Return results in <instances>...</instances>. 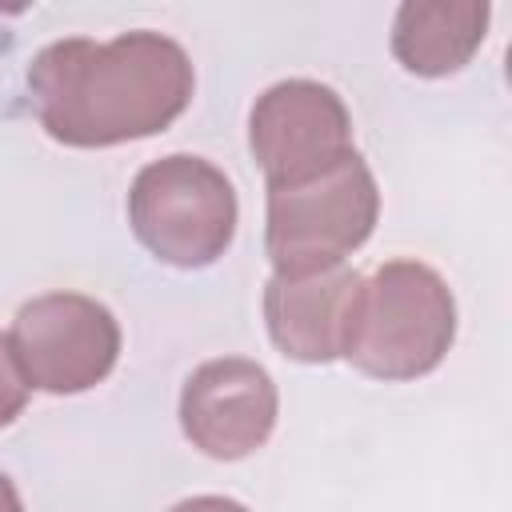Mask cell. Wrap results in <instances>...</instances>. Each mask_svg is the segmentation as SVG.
<instances>
[{
  "mask_svg": "<svg viewBox=\"0 0 512 512\" xmlns=\"http://www.w3.org/2000/svg\"><path fill=\"white\" fill-rule=\"evenodd\" d=\"M192 88L188 52L148 28L112 40H52L28 64L32 112L68 148H112L156 136L188 108Z\"/></svg>",
  "mask_w": 512,
  "mask_h": 512,
  "instance_id": "6da1fadb",
  "label": "cell"
},
{
  "mask_svg": "<svg viewBox=\"0 0 512 512\" xmlns=\"http://www.w3.org/2000/svg\"><path fill=\"white\" fill-rule=\"evenodd\" d=\"M456 340V300L440 272L420 260H388L360 276L340 356L372 380L428 376Z\"/></svg>",
  "mask_w": 512,
  "mask_h": 512,
  "instance_id": "7a4b0ae2",
  "label": "cell"
},
{
  "mask_svg": "<svg viewBox=\"0 0 512 512\" xmlns=\"http://www.w3.org/2000/svg\"><path fill=\"white\" fill-rule=\"evenodd\" d=\"M376 216V176L356 148L300 184H268L264 248L276 268L272 276H308L344 264L372 236Z\"/></svg>",
  "mask_w": 512,
  "mask_h": 512,
  "instance_id": "3957f363",
  "label": "cell"
},
{
  "mask_svg": "<svg viewBox=\"0 0 512 512\" xmlns=\"http://www.w3.org/2000/svg\"><path fill=\"white\" fill-rule=\"evenodd\" d=\"M232 180L204 156H160L144 164L128 192V224L136 240L172 268L216 264L236 236Z\"/></svg>",
  "mask_w": 512,
  "mask_h": 512,
  "instance_id": "277c9868",
  "label": "cell"
},
{
  "mask_svg": "<svg viewBox=\"0 0 512 512\" xmlns=\"http://www.w3.org/2000/svg\"><path fill=\"white\" fill-rule=\"evenodd\" d=\"M8 348L28 388L52 396H76L96 388L116 368L120 324L92 296L48 292L16 312Z\"/></svg>",
  "mask_w": 512,
  "mask_h": 512,
  "instance_id": "5b68a950",
  "label": "cell"
},
{
  "mask_svg": "<svg viewBox=\"0 0 512 512\" xmlns=\"http://www.w3.org/2000/svg\"><path fill=\"white\" fill-rule=\"evenodd\" d=\"M248 148L268 184H300L352 152V116L320 80H280L256 96Z\"/></svg>",
  "mask_w": 512,
  "mask_h": 512,
  "instance_id": "8992f818",
  "label": "cell"
},
{
  "mask_svg": "<svg viewBox=\"0 0 512 512\" xmlns=\"http://www.w3.org/2000/svg\"><path fill=\"white\" fill-rule=\"evenodd\" d=\"M280 396L256 360L220 356L192 368L180 388V428L212 460H244L268 444Z\"/></svg>",
  "mask_w": 512,
  "mask_h": 512,
  "instance_id": "52a82bcc",
  "label": "cell"
},
{
  "mask_svg": "<svg viewBox=\"0 0 512 512\" xmlns=\"http://www.w3.org/2000/svg\"><path fill=\"white\" fill-rule=\"evenodd\" d=\"M356 284L360 272H352L348 264L308 276H272L264 288V320L272 344L300 364L336 360Z\"/></svg>",
  "mask_w": 512,
  "mask_h": 512,
  "instance_id": "ba28073f",
  "label": "cell"
},
{
  "mask_svg": "<svg viewBox=\"0 0 512 512\" xmlns=\"http://www.w3.org/2000/svg\"><path fill=\"white\" fill-rule=\"evenodd\" d=\"M488 0H408L392 20V56L412 76H452L484 44Z\"/></svg>",
  "mask_w": 512,
  "mask_h": 512,
  "instance_id": "9c48e42d",
  "label": "cell"
},
{
  "mask_svg": "<svg viewBox=\"0 0 512 512\" xmlns=\"http://www.w3.org/2000/svg\"><path fill=\"white\" fill-rule=\"evenodd\" d=\"M28 404V380L16 368V356L8 348V336H0V428L12 424Z\"/></svg>",
  "mask_w": 512,
  "mask_h": 512,
  "instance_id": "30bf717a",
  "label": "cell"
},
{
  "mask_svg": "<svg viewBox=\"0 0 512 512\" xmlns=\"http://www.w3.org/2000/svg\"><path fill=\"white\" fill-rule=\"evenodd\" d=\"M168 512H248V508L232 496H192V500H180Z\"/></svg>",
  "mask_w": 512,
  "mask_h": 512,
  "instance_id": "8fae6325",
  "label": "cell"
},
{
  "mask_svg": "<svg viewBox=\"0 0 512 512\" xmlns=\"http://www.w3.org/2000/svg\"><path fill=\"white\" fill-rule=\"evenodd\" d=\"M0 512H24V504H20V492H16V484L0 472Z\"/></svg>",
  "mask_w": 512,
  "mask_h": 512,
  "instance_id": "7c38bea8",
  "label": "cell"
}]
</instances>
